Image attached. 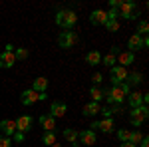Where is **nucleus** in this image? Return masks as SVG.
Here are the masks:
<instances>
[{"label": "nucleus", "mask_w": 149, "mask_h": 147, "mask_svg": "<svg viewBox=\"0 0 149 147\" xmlns=\"http://www.w3.org/2000/svg\"><path fill=\"white\" fill-rule=\"evenodd\" d=\"M78 22V16L74 14L72 10H58L56 14V24L60 28H64V30H72L74 26Z\"/></svg>", "instance_id": "1"}, {"label": "nucleus", "mask_w": 149, "mask_h": 147, "mask_svg": "<svg viewBox=\"0 0 149 147\" xmlns=\"http://www.w3.org/2000/svg\"><path fill=\"white\" fill-rule=\"evenodd\" d=\"M119 16H123L125 20H137L139 16V8L135 2H131V0H127V2H121L119 4Z\"/></svg>", "instance_id": "2"}, {"label": "nucleus", "mask_w": 149, "mask_h": 147, "mask_svg": "<svg viewBox=\"0 0 149 147\" xmlns=\"http://www.w3.org/2000/svg\"><path fill=\"white\" fill-rule=\"evenodd\" d=\"M147 117H149V107L147 105H139L135 109H131V117L129 119H131V125L133 127H139Z\"/></svg>", "instance_id": "3"}, {"label": "nucleus", "mask_w": 149, "mask_h": 147, "mask_svg": "<svg viewBox=\"0 0 149 147\" xmlns=\"http://www.w3.org/2000/svg\"><path fill=\"white\" fill-rule=\"evenodd\" d=\"M103 100L107 103H121L123 102V91L119 90V86H111L107 90H103Z\"/></svg>", "instance_id": "4"}, {"label": "nucleus", "mask_w": 149, "mask_h": 147, "mask_svg": "<svg viewBox=\"0 0 149 147\" xmlns=\"http://www.w3.org/2000/svg\"><path fill=\"white\" fill-rule=\"evenodd\" d=\"M90 127H92V131L93 129H100V131H103V133H113L115 123H113V117H103L102 121H93Z\"/></svg>", "instance_id": "5"}, {"label": "nucleus", "mask_w": 149, "mask_h": 147, "mask_svg": "<svg viewBox=\"0 0 149 147\" xmlns=\"http://www.w3.org/2000/svg\"><path fill=\"white\" fill-rule=\"evenodd\" d=\"M109 79H111V86H119L123 79H127V70L121 66H113L109 72Z\"/></svg>", "instance_id": "6"}, {"label": "nucleus", "mask_w": 149, "mask_h": 147, "mask_svg": "<svg viewBox=\"0 0 149 147\" xmlns=\"http://www.w3.org/2000/svg\"><path fill=\"white\" fill-rule=\"evenodd\" d=\"M76 42H78V36L74 34V32H70V30H66V32H62V34L58 36V44L62 46V48H72Z\"/></svg>", "instance_id": "7"}, {"label": "nucleus", "mask_w": 149, "mask_h": 147, "mask_svg": "<svg viewBox=\"0 0 149 147\" xmlns=\"http://www.w3.org/2000/svg\"><path fill=\"white\" fill-rule=\"evenodd\" d=\"M66 111H68V105L64 102H52L50 103V115H52L54 119H56V117H64Z\"/></svg>", "instance_id": "8"}, {"label": "nucleus", "mask_w": 149, "mask_h": 147, "mask_svg": "<svg viewBox=\"0 0 149 147\" xmlns=\"http://www.w3.org/2000/svg\"><path fill=\"white\" fill-rule=\"evenodd\" d=\"M32 117L30 115H22V117H18L14 123H16V131H20V133H26V131H30L32 129Z\"/></svg>", "instance_id": "9"}, {"label": "nucleus", "mask_w": 149, "mask_h": 147, "mask_svg": "<svg viewBox=\"0 0 149 147\" xmlns=\"http://www.w3.org/2000/svg\"><path fill=\"white\" fill-rule=\"evenodd\" d=\"M78 139H80V143H84V145H93V143L97 141L95 131H92V129H84V131H80V133H78Z\"/></svg>", "instance_id": "10"}, {"label": "nucleus", "mask_w": 149, "mask_h": 147, "mask_svg": "<svg viewBox=\"0 0 149 147\" xmlns=\"http://www.w3.org/2000/svg\"><path fill=\"white\" fill-rule=\"evenodd\" d=\"M115 62H117L121 68H125V66H129V64L135 62V54H131V52H119V56L115 58Z\"/></svg>", "instance_id": "11"}, {"label": "nucleus", "mask_w": 149, "mask_h": 147, "mask_svg": "<svg viewBox=\"0 0 149 147\" xmlns=\"http://www.w3.org/2000/svg\"><path fill=\"white\" fill-rule=\"evenodd\" d=\"M38 121H40V125H42L46 131H54V127H56V119H54L50 113H44V115H40V117H38Z\"/></svg>", "instance_id": "12"}, {"label": "nucleus", "mask_w": 149, "mask_h": 147, "mask_svg": "<svg viewBox=\"0 0 149 147\" xmlns=\"http://www.w3.org/2000/svg\"><path fill=\"white\" fill-rule=\"evenodd\" d=\"M0 131H4V137H10L16 133V123L10 121V119H4V121H0Z\"/></svg>", "instance_id": "13"}, {"label": "nucleus", "mask_w": 149, "mask_h": 147, "mask_svg": "<svg viewBox=\"0 0 149 147\" xmlns=\"http://www.w3.org/2000/svg\"><path fill=\"white\" fill-rule=\"evenodd\" d=\"M14 64H16L14 52H2L0 54V68H12Z\"/></svg>", "instance_id": "14"}, {"label": "nucleus", "mask_w": 149, "mask_h": 147, "mask_svg": "<svg viewBox=\"0 0 149 147\" xmlns=\"http://www.w3.org/2000/svg\"><path fill=\"white\" fill-rule=\"evenodd\" d=\"M20 100H22L24 105H34V103L38 102V93H36L32 88H30V90H24V91H22V98H20Z\"/></svg>", "instance_id": "15"}, {"label": "nucleus", "mask_w": 149, "mask_h": 147, "mask_svg": "<svg viewBox=\"0 0 149 147\" xmlns=\"http://www.w3.org/2000/svg\"><path fill=\"white\" fill-rule=\"evenodd\" d=\"M105 20H107V14H105V10H93L92 14H90V22L95 24V26H102V24H105Z\"/></svg>", "instance_id": "16"}, {"label": "nucleus", "mask_w": 149, "mask_h": 147, "mask_svg": "<svg viewBox=\"0 0 149 147\" xmlns=\"http://www.w3.org/2000/svg\"><path fill=\"white\" fill-rule=\"evenodd\" d=\"M64 139L68 141V143H72V147H78L80 143H78V131L76 129H64Z\"/></svg>", "instance_id": "17"}, {"label": "nucleus", "mask_w": 149, "mask_h": 147, "mask_svg": "<svg viewBox=\"0 0 149 147\" xmlns=\"http://www.w3.org/2000/svg\"><path fill=\"white\" fill-rule=\"evenodd\" d=\"M32 90H34L36 93H44V91L48 90V79L46 78H36L34 84H32Z\"/></svg>", "instance_id": "18"}, {"label": "nucleus", "mask_w": 149, "mask_h": 147, "mask_svg": "<svg viewBox=\"0 0 149 147\" xmlns=\"http://www.w3.org/2000/svg\"><path fill=\"white\" fill-rule=\"evenodd\" d=\"M127 48H129L127 52H131V54H133L135 50H139V48H143V46H141V36L133 34L131 38H129V42H127Z\"/></svg>", "instance_id": "19"}, {"label": "nucleus", "mask_w": 149, "mask_h": 147, "mask_svg": "<svg viewBox=\"0 0 149 147\" xmlns=\"http://www.w3.org/2000/svg\"><path fill=\"white\" fill-rule=\"evenodd\" d=\"M127 102H129V107H131V109H135V107H139V105H143V100H141V93H139V91L129 93Z\"/></svg>", "instance_id": "20"}, {"label": "nucleus", "mask_w": 149, "mask_h": 147, "mask_svg": "<svg viewBox=\"0 0 149 147\" xmlns=\"http://www.w3.org/2000/svg\"><path fill=\"white\" fill-rule=\"evenodd\" d=\"M86 62H88L90 66H97V64H102V54L95 52V50H93V52H88V54H86Z\"/></svg>", "instance_id": "21"}, {"label": "nucleus", "mask_w": 149, "mask_h": 147, "mask_svg": "<svg viewBox=\"0 0 149 147\" xmlns=\"http://www.w3.org/2000/svg\"><path fill=\"white\" fill-rule=\"evenodd\" d=\"M100 113V103L97 102H90L84 105V115H95Z\"/></svg>", "instance_id": "22"}, {"label": "nucleus", "mask_w": 149, "mask_h": 147, "mask_svg": "<svg viewBox=\"0 0 149 147\" xmlns=\"http://www.w3.org/2000/svg\"><path fill=\"white\" fill-rule=\"evenodd\" d=\"M90 95H92V102L100 103V100H103V90L97 88V86H92V88H90Z\"/></svg>", "instance_id": "23"}, {"label": "nucleus", "mask_w": 149, "mask_h": 147, "mask_svg": "<svg viewBox=\"0 0 149 147\" xmlns=\"http://www.w3.org/2000/svg\"><path fill=\"white\" fill-rule=\"evenodd\" d=\"M127 79H129V82H127L129 86H137V84L143 82V76L137 74V72H133V74H127Z\"/></svg>", "instance_id": "24"}, {"label": "nucleus", "mask_w": 149, "mask_h": 147, "mask_svg": "<svg viewBox=\"0 0 149 147\" xmlns=\"http://www.w3.org/2000/svg\"><path fill=\"white\" fill-rule=\"evenodd\" d=\"M42 143L48 147H52L54 143H56V135H54V131H46V135L42 137Z\"/></svg>", "instance_id": "25"}, {"label": "nucleus", "mask_w": 149, "mask_h": 147, "mask_svg": "<svg viewBox=\"0 0 149 147\" xmlns=\"http://www.w3.org/2000/svg\"><path fill=\"white\" fill-rule=\"evenodd\" d=\"M141 131H129V139H127V143H131V145H137L139 141H141Z\"/></svg>", "instance_id": "26"}, {"label": "nucleus", "mask_w": 149, "mask_h": 147, "mask_svg": "<svg viewBox=\"0 0 149 147\" xmlns=\"http://www.w3.org/2000/svg\"><path fill=\"white\" fill-rule=\"evenodd\" d=\"M14 58L16 60H26L28 58V50L26 48H14Z\"/></svg>", "instance_id": "27"}, {"label": "nucleus", "mask_w": 149, "mask_h": 147, "mask_svg": "<svg viewBox=\"0 0 149 147\" xmlns=\"http://www.w3.org/2000/svg\"><path fill=\"white\" fill-rule=\"evenodd\" d=\"M105 30H109V32H115V30H119V22L117 20H105Z\"/></svg>", "instance_id": "28"}, {"label": "nucleus", "mask_w": 149, "mask_h": 147, "mask_svg": "<svg viewBox=\"0 0 149 147\" xmlns=\"http://www.w3.org/2000/svg\"><path fill=\"white\" fill-rule=\"evenodd\" d=\"M102 62L105 64V66L113 68V66H115V56H113V54H105V56H102Z\"/></svg>", "instance_id": "29"}, {"label": "nucleus", "mask_w": 149, "mask_h": 147, "mask_svg": "<svg viewBox=\"0 0 149 147\" xmlns=\"http://www.w3.org/2000/svg\"><path fill=\"white\" fill-rule=\"evenodd\" d=\"M147 30H149V22H147V20H141L139 26H137V34L139 36H145V34H147Z\"/></svg>", "instance_id": "30"}, {"label": "nucleus", "mask_w": 149, "mask_h": 147, "mask_svg": "<svg viewBox=\"0 0 149 147\" xmlns=\"http://www.w3.org/2000/svg\"><path fill=\"white\" fill-rule=\"evenodd\" d=\"M117 139H119L121 143H127V139H129V129H117Z\"/></svg>", "instance_id": "31"}, {"label": "nucleus", "mask_w": 149, "mask_h": 147, "mask_svg": "<svg viewBox=\"0 0 149 147\" xmlns=\"http://www.w3.org/2000/svg\"><path fill=\"white\" fill-rule=\"evenodd\" d=\"M107 14V20H117V16H119V10L117 8H111L109 12H105Z\"/></svg>", "instance_id": "32"}, {"label": "nucleus", "mask_w": 149, "mask_h": 147, "mask_svg": "<svg viewBox=\"0 0 149 147\" xmlns=\"http://www.w3.org/2000/svg\"><path fill=\"white\" fill-rule=\"evenodd\" d=\"M119 90L123 91V95H129V90H131V86H129L127 82H121V84H119Z\"/></svg>", "instance_id": "33"}, {"label": "nucleus", "mask_w": 149, "mask_h": 147, "mask_svg": "<svg viewBox=\"0 0 149 147\" xmlns=\"http://www.w3.org/2000/svg\"><path fill=\"white\" fill-rule=\"evenodd\" d=\"M109 111H111V115H113V113H121L123 107H121V103H113V105L109 107Z\"/></svg>", "instance_id": "34"}, {"label": "nucleus", "mask_w": 149, "mask_h": 147, "mask_svg": "<svg viewBox=\"0 0 149 147\" xmlns=\"http://www.w3.org/2000/svg\"><path fill=\"white\" fill-rule=\"evenodd\" d=\"M12 139L10 137H0V147H10Z\"/></svg>", "instance_id": "35"}, {"label": "nucleus", "mask_w": 149, "mask_h": 147, "mask_svg": "<svg viewBox=\"0 0 149 147\" xmlns=\"http://www.w3.org/2000/svg\"><path fill=\"white\" fill-rule=\"evenodd\" d=\"M92 82H93V84H95V86H97V84H102V82H103V76H102V74H93Z\"/></svg>", "instance_id": "36"}, {"label": "nucleus", "mask_w": 149, "mask_h": 147, "mask_svg": "<svg viewBox=\"0 0 149 147\" xmlns=\"http://www.w3.org/2000/svg\"><path fill=\"white\" fill-rule=\"evenodd\" d=\"M100 113H103V117H111V111H109V107H100Z\"/></svg>", "instance_id": "37"}, {"label": "nucleus", "mask_w": 149, "mask_h": 147, "mask_svg": "<svg viewBox=\"0 0 149 147\" xmlns=\"http://www.w3.org/2000/svg\"><path fill=\"white\" fill-rule=\"evenodd\" d=\"M12 137H14V141H18V143H20V141H24V133H20V131H16Z\"/></svg>", "instance_id": "38"}, {"label": "nucleus", "mask_w": 149, "mask_h": 147, "mask_svg": "<svg viewBox=\"0 0 149 147\" xmlns=\"http://www.w3.org/2000/svg\"><path fill=\"white\" fill-rule=\"evenodd\" d=\"M139 147H149V139L145 135L141 137V141H139Z\"/></svg>", "instance_id": "39"}, {"label": "nucleus", "mask_w": 149, "mask_h": 147, "mask_svg": "<svg viewBox=\"0 0 149 147\" xmlns=\"http://www.w3.org/2000/svg\"><path fill=\"white\" fill-rule=\"evenodd\" d=\"M46 98H48V95H46V91H44V93H38V102H44Z\"/></svg>", "instance_id": "40"}, {"label": "nucleus", "mask_w": 149, "mask_h": 147, "mask_svg": "<svg viewBox=\"0 0 149 147\" xmlns=\"http://www.w3.org/2000/svg\"><path fill=\"white\" fill-rule=\"evenodd\" d=\"M4 52H14V46H12V44H6V50H4Z\"/></svg>", "instance_id": "41"}, {"label": "nucleus", "mask_w": 149, "mask_h": 147, "mask_svg": "<svg viewBox=\"0 0 149 147\" xmlns=\"http://www.w3.org/2000/svg\"><path fill=\"white\" fill-rule=\"evenodd\" d=\"M119 147H137V145H131V143H121Z\"/></svg>", "instance_id": "42"}, {"label": "nucleus", "mask_w": 149, "mask_h": 147, "mask_svg": "<svg viewBox=\"0 0 149 147\" xmlns=\"http://www.w3.org/2000/svg\"><path fill=\"white\" fill-rule=\"evenodd\" d=\"M52 147H60V145H58V143H54V145H52Z\"/></svg>", "instance_id": "43"}]
</instances>
